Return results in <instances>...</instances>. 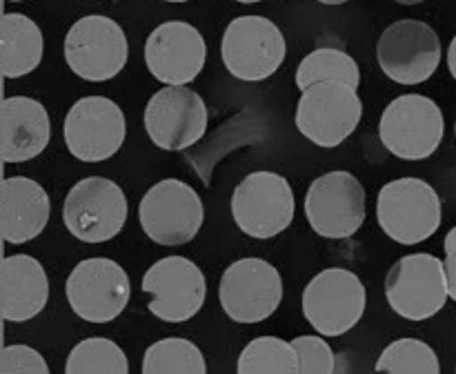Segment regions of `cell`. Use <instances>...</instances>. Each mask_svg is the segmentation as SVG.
I'll return each instance as SVG.
<instances>
[{
    "label": "cell",
    "instance_id": "obj_1",
    "mask_svg": "<svg viewBox=\"0 0 456 374\" xmlns=\"http://www.w3.org/2000/svg\"><path fill=\"white\" fill-rule=\"evenodd\" d=\"M363 116L356 87L343 80H319L303 89L297 105V127L319 147H338L354 134Z\"/></svg>",
    "mask_w": 456,
    "mask_h": 374
},
{
    "label": "cell",
    "instance_id": "obj_2",
    "mask_svg": "<svg viewBox=\"0 0 456 374\" xmlns=\"http://www.w3.org/2000/svg\"><path fill=\"white\" fill-rule=\"evenodd\" d=\"M377 218L381 230L401 245L430 239L441 225V199L421 178H399L379 191Z\"/></svg>",
    "mask_w": 456,
    "mask_h": 374
},
{
    "label": "cell",
    "instance_id": "obj_3",
    "mask_svg": "<svg viewBox=\"0 0 456 374\" xmlns=\"http://www.w3.org/2000/svg\"><path fill=\"white\" fill-rule=\"evenodd\" d=\"M444 111L421 94L395 98L379 123V136L386 150L403 160H423L435 154L444 141Z\"/></svg>",
    "mask_w": 456,
    "mask_h": 374
},
{
    "label": "cell",
    "instance_id": "obj_4",
    "mask_svg": "<svg viewBox=\"0 0 456 374\" xmlns=\"http://www.w3.org/2000/svg\"><path fill=\"white\" fill-rule=\"evenodd\" d=\"M138 218L154 243L176 248L196 239L203 227L205 207L194 187L178 178H165L142 196Z\"/></svg>",
    "mask_w": 456,
    "mask_h": 374
},
{
    "label": "cell",
    "instance_id": "obj_5",
    "mask_svg": "<svg viewBox=\"0 0 456 374\" xmlns=\"http://www.w3.org/2000/svg\"><path fill=\"white\" fill-rule=\"evenodd\" d=\"M221 56L234 78L258 83L283 65L288 45L283 31L265 16H239L223 34Z\"/></svg>",
    "mask_w": 456,
    "mask_h": 374
},
{
    "label": "cell",
    "instance_id": "obj_6",
    "mask_svg": "<svg viewBox=\"0 0 456 374\" xmlns=\"http://www.w3.org/2000/svg\"><path fill=\"white\" fill-rule=\"evenodd\" d=\"M62 221L83 243L111 240L127 223V199L114 181L89 176L76 183L62 205Z\"/></svg>",
    "mask_w": 456,
    "mask_h": 374
},
{
    "label": "cell",
    "instance_id": "obj_7",
    "mask_svg": "<svg viewBox=\"0 0 456 374\" xmlns=\"http://www.w3.org/2000/svg\"><path fill=\"white\" fill-rule=\"evenodd\" d=\"M129 58L123 27L107 16H85L71 25L65 36V61L83 80L102 83L125 69Z\"/></svg>",
    "mask_w": 456,
    "mask_h": 374
},
{
    "label": "cell",
    "instance_id": "obj_8",
    "mask_svg": "<svg viewBox=\"0 0 456 374\" xmlns=\"http://www.w3.org/2000/svg\"><path fill=\"white\" fill-rule=\"evenodd\" d=\"M386 297L392 310L408 321L432 319L450 297L445 263L432 254L399 258L386 276Z\"/></svg>",
    "mask_w": 456,
    "mask_h": 374
},
{
    "label": "cell",
    "instance_id": "obj_9",
    "mask_svg": "<svg viewBox=\"0 0 456 374\" xmlns=\"http://www.w3.org/2000/svg\"><path fill=\"white\" fill-rule=\"evenodd\" d=\"M365 301V285L354 272L328 267L307 283L303 314L321 337H341L359 323Z\"/></svg>",
    "mask_w": 456,
    "mask_h": 374
},
{
    "label": "cell",
    "instance_id": "obj_10",
    "mask_svg": "<svg viewBox=\"0 0 456 374\" xmlns=\"http://www.w3.org/2000/svg\"><path fill=\"white\" fill-rule=\"evenodd\" d=\"M232 216L252 239H274L294 218V191L276 172H252L232 194Z\"/></svg>",
    "mask_w": 456,
    "mask_h": 374
},
{
    "label": "cell",
    "instance_id": "obj_11",
    "mask_svg": "<svg viewBox=\"0 0 456 374\" xmlns=\"http://www.w3.org/2000/svg\"><path fill=\"white\" fill-rule=\"evenodd\" d=\"M67 301L76 316L87 323L118 319L132 297L129 276L111 258H85L67 276Z\"/></svg>",
    "mask_w": 456,
    "mask_h": 374
},
{
    "label": "cell",
    "instance_id": "obj_12",
    "mask_svg": "<svg viewBox=\"0 0 456 374\" xmlns=\"http://www.w3.org/2000/svg\"><path fill=\"white\" fill-rule=\"evenodd\" d=\"M218 298L234 323H261L281 305L283 279L263 258H239L223 272Z\"/></svg>",
    "mask_w": 456,
    "mask_h": 374
},
{
    "label": "cell",
    "instance_id": "obj_13",
    "mask_svg": "<svg viewBox=\"0 0 456 374\" xmlns=\"http://www.w3.org/2000/svg\"><path fill=\"white\" fill-rule=\"evenodd\" d=\"M379 67L399 85H421L441 62V40L428 22L403 18L387 27L377 43Z\"/></svg>",
    "mask_w": 456,
    "mask_h": 374
},
{
    "label": "cell",
    "instance_id": "obj_14",
    "mask_svg": "<svg viewBox=\"0 0 456 374\" xmlns=\"http://www.w3.org/2000/svg\"><path fill=\"white\" fill-rule=\"evenodd\" d=\"M62 132L67 150L74 159L83 163H101L123 147L127 120L111 98L85 96L67 111Z\"/></svg>",
    "mask_w": 456,
    "mask_h": 374
},
{
    "label": "cell",
    "instance_id": "obj_15",
    "mask_svg": "<svg viewBox=\"0 0 456 374\" xmlns=\"http://www.w3.org/2000/svg\"><path fill=\"white\" fill-rule=\"evenodd\" d=\"M208 120L205 101L185 85H167L145 107L147 136L165 151H183L196 145L208 132Z\"/></svg>",
    "mask_w": 456,
    "mask_h": 374
},
{
    "label": "cell",
    "instance_id": "obj_16",
    "mask_svg": "<svg viewBox=\"0 0 456 374\" xmlns=\"http://www.w3.org/2000/svg\"><path fill=\"white\" fill-rule=\"evenodd\" d=\"M305 216L323 239H350L365 221L363 185L343 169L323 174L307 190Z\"/></svg>",
    "mask_w": 456,
    "mask_h": 374
},
{
    "label": "cell",
    "instance_id": "obj_17",
    "mask_svg": "<svg viewBox=\"0 0 456 374\" xmlns=\"http://www.w3.org/2000/svg\"><path fill=\"white\" fill-rule=\"evenodd\" d=\"M142 292L151 294L150 312L165 323L194 319L208 297V283L196 263L185 256H165L142 276Z\"/></svg>",
    "mask_w": 456,
    "mask_h": 374
},
{
    "label": "cell",
    "instance_id": "obj_18",
    "mask_svg": "<svg viewBox=\"0 0 456 374\" xmlns=\"http://www.w3.org/2000/svg\"><path fill=\"white\" fill-rule=\"evenodd\" d=\"M208 47L194 25L169 20L156 27L145 43V65L165 85H187L203 71Z\"/></svg>",
    "mask_w": 456,
    "mask_h": 374
},
{
    "label": "cell",
    "instance_id": "obj_19",
    "mask_svg": "<svg viewBox=\"0 0 456 374\" xmlns=\"http://www.w3.org/2000/svg\"><path fill=\"white\" fill-rule=\"evenodd\" d=\"M52 136L49 114L36 98L12 96L0 105V159L25 163L43 154Z\"/></svg>",
    "mask_w": 456,
    "mask_h": 374
},
{
    "label": "cell",
    "instance_id": "obj_20",
    "mask_svg": "<svg viewBox=\"0 0 456 374\" xmlns=\"http://www.w3.org/2000/svg\"><path fill=\"white\" fill-rule=\"evenodd\" d=\"M52 214L47 191L27 176L4 178L0 185V232L4 243L20 245L43 234Z\"/></svg>",
    "mask_w": 456,
    "mask_h": 374
},
{
    "label": "cell",
    "instance_id": "obj_21",
    "mask_svg": "<svg viewBox=\"0 0 456 374\" xmlns=\"http://www.w3.org/2000/svg\"><path fill=\"white\" fill-rule=\"evenodd\" d=\"M0 289H3V319L9 323H25L47 305V274L43 265L27 254L3 258Z\"/></svg>",
    "mask_w": 456,
    "mask_h": 374
},
{
    "label": "cell",
    "instance_id": "obj_22",
    "mask_svg": "<svg viewBox=\"0 0 456 374\" xmlns=\"http://www.w3.org/2000/svg\"><path fill=\"white\" fill-rule=\"evenodd\" d=\"M40 27L25 13H4L0 20V69L4 78L31 74L43 61Z\"/></svg>",
    "mask_w": 456,
    "mask_h": 374
},
{
    "label": "cell",
    "instance_id": "obj_23",
    "mask_svg": "<svg viewBox=\"0 0 456 374\" xmlns=\"http://www.w3.org/2000/svg\"><path fill=\"white\" fill-rule=\"evenodd\" d=\"M141 370L142 374H205L208 365L194 343L169 337L147 347Z\"/></svg>",
    "mask_w": 456,
    "mask_h": 374
},
{
    "label": "cell",
    "instance_id": "obj_24",
    "mask_svg": "<svg viewBox=\"0 0 456 374\" xmlns=\"http://www.w3.org/2000/svg\"><path fill=\"white\" fill-rule=\"evenodd\" d=\"M319 80H343L359 89L361 71L354 58L337 47H319L307 53L297 69L298 89H307Z\"/></svg>",
    "mask_w": 456,
    "mask_h": 374
},
{
    "label": "cell",
    "instance_id": "obj_25",
    "mask_svg": "<svg viewBox=\"0 0 456 374\" xmlns=\"http://www.w3.org/2000/svg\"><path fill=\"white\" fill-rule=\"evenodd\" d=\"M240 374H298V354L279 337H258L239 356Z\"/></svg>",
    "mask_w": 456,
    "mask_h": 374
},
{
    "label": "cell",
    "instance_id": "obj_26",
    "mask_svg": "<svg viewBox=\"0 0 456 374\" xmlns=\"http://www.w3.org/2000/svg\"><path fill=\"white\" fill-rule=\"evenodd\" d=\"M67 374H127L129 363L125 352L105 337L80 341L67 356Z\"/></svg>",
    "mask_w": 456,
    "mask_h": 374
},
{
    "label": "cell",
    "instance_id": "obj_27",
    "mask_svg": "<svg viewBox=\"0 0 456 374\" xmlns=\"http://www.w3.org/2000/svg\"><path fill=\"white\" fill-rule=\"evenodd\" d=\"M377 372L390 374H439V356L428 346L426 341L419 338H399L390 343L381 352L377 361Z\"/></svg>",
    "mask_w": 456,
    "mask_h": 374
},
{
    "label": "cell",
    "instance_id": "obj_28",
    "mask_svg": "<svg viewBox=\"0 0 456 374\" xmlns=\"http://www.w3.org/2000/svg\"><path fill=\"white\" fill-rule=\"evenodd\" d=\"M298 354V374H332L337 372V356L328 341L321 337H297L292 341Z\"/></svg>",
    "mask_w": 456,
    "mask_h": 374
},
{
    "label": "cell",
    "instance_id": "obj_29",
    "mask_svg": "<svg viewBox=\"0 0 456 374\" xmlns=\"http://www.w3.org/2000/svg\"><path fill=\"white\" fill-rule=\"evenodd\" d=\"M40 352L29 346H7L0 352V374H47Z\"/></svg>",
    "mask_w": 456,
    "mask_h": 374
},
{
    "label": "cell",
    "instance_id": "obj_30",
    "mask_svg": "<svg viewBox=\"0 0 456 374\" xmlns=\"http://www.w3.org/2000/svg\"><path fill=\"white\" fill-rule=\"evenodd\" d=\"M444 249H445V276H448L450 298L456 301V227H452V230L445 234Z\"/></svg>",
    "mask_w": 456,
    "mask_h": 374
},
{
    "label": "cell",
    "instance_id": "obj_31",
    "mask_svg": "<svg viewBox=\"0 0 456 374\" xmlns=\"http://www.w3.org/2000/svg\"><path fill=\"white\" fill-rule=\"evenodd\" d=\"M448 67H450V74H452V78L456 80V36L452 38V43H450V49H448Z\"/></svg>",
    "mask_w": 456,
    "mask_h": 374
},
{
    "label": "cell",
    "instance_id": "obj_32",
    "mask_svg": "<svg viewBox=\"0 0 456 374\" xmlns=\"http://www.w3.org/2000/svg\"><path fill=\"white\" fill-rule=\"evenodd\" d=\"M321 4H346L350 3V0H319Z\"/></svg>",
    "mask_w": 456,
    "mask_h": 374
},
{
    "label": "cell",
    "instance_id": "obj_33",
    "mask_svg": "<svg viewBox=\"0 0 456 374\" xmlns=\"http://www.w3.org/2000/svg\"><path fill=\"white\" fill-rule=\"evenodd\" d=\"M395 3H399V4H421V3H426V0H395Z\"/></svg>",
    "mask_w": 456,
    "mask_h": 374
},
{
    "label": "cell",
    "instance_id": "obj_34",
    "mask_svg": "<svg viewBox=\"0 0 456 374\" xmlns=\"http://www.w3.org/2000/svg\"><path fill=\"white\" fill-rule=\"evenodd\" d=\"M236 3H240V4H256V3H263V0H236Z\"/></svg>",
    "mask_w": 456,
    "mask_h": 374
},
{
    "label": "cell",
    "instance_id": "obj_35",
    "mask_svg": "<svg viewBox=\"0 0 456 374\" xmlns=\"http://www.w3.org/2000/svg\"><path fill=\"white\" fill-rule=\"evenodd\" d=\"M165 3H187V0H165Z\"/></svg>",
    "mask_w": 456,
    "mask_h": 374
},
{
    "label": "cell",
    "instance_id": "obj_36",
    "mask_svg": "<svg viewBox=\"0 0 456 374\" xmlns=\"http://www.w3.org/2000/svg\"><path fill=\"white\" fill-rule=\"evenodd\" d=\"M7 3H22V0H7Z\"/></svg>",
    "mask_w": 456,
    "mask_h": 374
},
{
    "label": "cell",
    "instance_id": "obj_37",
    "mask_svg": "<svg viewBox=\"0 0 456 374\" xmlns=\"http://www.w3.org/2000/svg\"><path fill=\"white\" fill-rule=\"evenodd\" d=\"M454 134H456V125H454Z\"/></svg>",
    "mask_w": 456,
    "mask_h": 374
}]
</instances>
